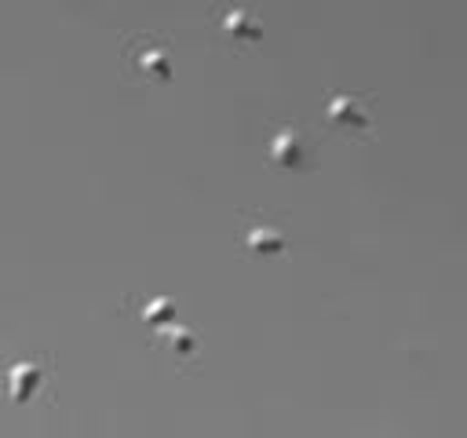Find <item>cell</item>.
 <instances>
[{
    "instance_id": "5b68a950",
    "label": "cell",
    "mask_w": 467,
    "mask_h": 438,
    "mask_svg": "<svg viewBox=\"0 0 467 438\" xmlns=\"http://www.w3.org/2000/svg\"><path fill=\"white\" fill-rule=\"evenodd\" d=\"M204 26H208L212 44L230 51V55H244L263 40V26H259L255 11L237 7V4H215L204 15Z\"/></svg>"
},
{
    "instance_id": "8992f818",
    "label": "cell",
    "mask_w": 467,
    "mask_h": 438,
    "mask_svg": "<svg viewBox=\"0 0 467 438\" xmlns=\"http://www.w3.org/2000/svg\"><path fill=\"white\" fill-rule=\"evenodd\" d=\"M51 361H55V358H51L47 350L26 354V358H18V361H7V372H4V380H7V402H11V405H26V402H33L36 394L51 391V383H55Z\"/></svg>"
},
{
    "instance_id": "6da1fadb",
    "label": "cell",
    "mask_w": 467,
    "mask_h": 438,
    "mask_svg": "<svg viewBox=\"0 0 467 438\" xmlns=\"http://www.w3.org/2000/svg\"><path fill=\"white\" fill-rule=\"evenodd\" d=\"M171 33H128L120 44V80L135 84H171Z\"/></svg>"
},
{
    "instance_id": "3957f363",
    "label": "cell",
    "mask_w": 467,
    "mask_h": 438,
    "mask_svg": "<svg viewBox=\"0 0 467 438\" xmlns=\"http://www.w3.org/2000/svg\"><path fill=\"white\" fill-rule=\"evenodd\" d=\"M321 139L306 120H274L266 135V164L277 172H314Z\"/></svg>"
},
{
    "instance_id": "52a82bcc",
    "label": "cell",
    "mask_w": 467,
    "mask_h": 438,
    "mask_svg": "<svg viewBox=\"0 0 467 438\" xmlns=\"http://www.w3.org/2000/svg\"><path fill=\"white\" fill-rule=\"evenodd\" d=\"M150 347H153L157 354H164L168 361H175L179 369H186V372H190V365H193L197 354H201V339H197V332L186 328V325H164V328H157L153 339H150Z\"/></svg>"
},
{
    "instance_id": "7a4b0ae2",
    "label": "cell",
    "mask_w": 467,
    "mask_h": 438,
    "mask_svg": "<svg viewBox=\"0 0 467 438\" xmlns=\"http://www.w3.org/2000/svg\"><path fill=\"white\" fill-rule=\"evenodd\" d=\"M234 241L244 259H270V256H288L292 230L281 208H237Z\"/></svg>"
},
{
    "instance_id": "277c9868",
    "label": "cell",
    "mask_w": 467,
    "mask_h": 438,
    "mask_svg": "<svg viewBox=\"0 0 467 438\" xmlns=\"http://www.w3.org/2000/svg\"><path fill=\"white\" fill-rule=\"evenodd\" d=\"M372 91H328L325 95V128L339 139L368 146L376 139V106Z\"/></svg>"
}]
</instances>
